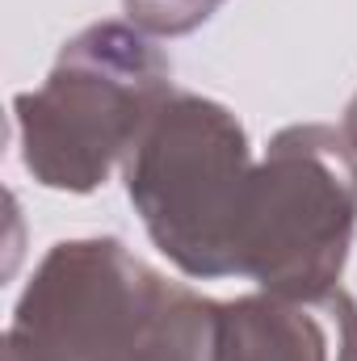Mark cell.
Listing matches in <instances>:
<instances>
[{"label": "cell", "mask_w": 357, "mask_h": 361, "mask_svg": "<svg viewBox=\"0 0 357 361\" xmlns=\"http://www.w3.org/2000/svg\"><path fill=\"white\" fill-rule=\"evenodd\" d=\"M214 298L169 281L118 235L59 240L4 328V361H210Z\"/></svg>", "instance_id": "1"}, {"label": "cell", "mask_w": 357, "mask_h": 361, "mask_svg": "<svg viewBox=\"0 0 357 361\" xmlns=\"http://www.w3.org/2000/svg\"><path fill=\"white\" fill-rule=\"evenodd\" d=\"M173 92V63L152 34L85 25L38 89L13 97L25 173L55 193L101 189Z\"/></svg>", "instance_id": "2"}, {"label": "cell", "mask_w": 357, "mask_h": 361, "mask_svg": "<svg viewBox=\"0 0 357 361\" xmlns=\"http://www.w3.org/2000/svg\"><path fill=\"white\" fill-rule=\"evenodd\" d=\"M253 169L248 130L227 105L173 92L131 147L122 177L156 252L193 281H219L236 277Z\"/></svg>", "instance_id": "3"}, {"label": "cell", "mask_w": 357, "mask_h": 361, "mask_svg": "<svg viewBox=\"0 0 357 361\" xmlns=\"http://www.w3.org/2000/svg\"><path fill=\"white\" fill-rule=\"evenodd\" d=\"M357 231V152L341 126L298 122L269 139L257 160L236 277L286 298H324L341 286Z\"/></svg>", "instance_id": "4"}, {"label": "cell", "mask_w": 357, "mask_h": 361, "mask_svg": "<svg viewBox=\"0 0 357 361\" xmlns=\"http://www.w3.org/2000/svg\"><path fill=\"white\" fill-rule=\"evenodd\" d=\"M210 361H357V302L341 286L324 298L257 290L214 302Z\"/></svg>", "instance_id": "5"}, {"label": "cell", "mask_w": 357, "mask_h": 361, "mask_svg": "<svg viewBox=\"0 0 357 361\" xmlns=\"http://www.w3.org/2000/svg\"><path fill=\"white\" fill-rule=\"evenodd\" d=\"M227 0H122L135 30L152 38H185L202 30Z\"/></svg>", "instance_id": "6"}, {"label": "cell", "mask_w": 357, "mask_h": 361, "mask_svg": "<svg viewBox=\"0 0 357 361\" xmlns=\"http://www.w3.org/2000/svg\"><path fill=\"white\" fill-rule=\"evenodd\" d=\"M341 130H345V139H349V147L357 152V92H353V101L345 105V118H341Z\"/></svg>", "instance_id": "7"}]
</instances>
